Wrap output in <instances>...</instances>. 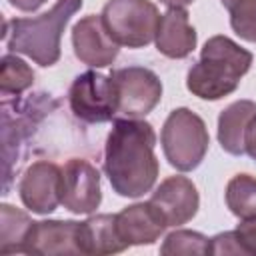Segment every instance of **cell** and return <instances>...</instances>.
<instances>
[{
	"mask_svg": "<svg viewBox=\"0 0 256 256\" xmlns=\"http://www.w3.org/2000/svg\"><path fill=\"white\" fill-rule=\"evenodd\" d=\"M78 224L80 222H74V220L34 222L24 244V254H40V256L80 254L78 242H76Z\"/></svg>",
	"mask_w": 256,
	"mask_h": 256,
	"instance_id": "cell-13",
	"label": "cell"
},
{
	"mask_svg": "<svg viewBox=\"0 0 256 256\" xmlns=\"http://www.w3.org/2000/svg\"><path fill=\"white\" fill-rule=\"evenodd\" d=\"M110 78L116 84L118 114L122 118H144L162 100V82L150 68H114Z\"/></svg>",
	"mask_w": 256,
	"mask_h": 256,
	"instance_id": "cell-7",
	"label": "cell"
},
{
	"mask_svg": "<svg viewBox=\"0 0 256 256\" xmlns=\"http://www.w3.org/2000/svg\"><path fill=\"white\" fill-rule=\"evenodd\" d=\"M252 62V52L232 38L210 36L202 46L200 60L186 74V88L202 100H220L238 88Z\"/></svg>",
	"mask_w": 256,
	"mask_h": 256,
	"instance_id": "cell-2",
	"label": "cell"
},
{
	"mask_svg": "<svg viewBox=\"0 0 256 256\" xmlns=\"http://www.w3.org/2000/svg\"><path fill=\"white\" fill-rule=\"evenodd\" d=\"M230 12L232 30L246 42L256 44V0H220Z\"/></svg>",
	"mask_w": 256,
	"mask_h": 256,
	"instance_id": "cell-21",
	"label": "cell"
},
{
	"mask_svg": "<svg viewBox=\"0 0 256 256\" xmlns=\"http://www.w3.org/2000/svg\"><path fill=\"white\" fill-rule=\"evenodd\" d=\"M78 250L80 254L106 256L120 254L130 246L120 238L116 226V214H92L78 224Z\"/></svg>",
	"mask_w": 256,
	"mask_h": 256,
	"instance_id": "cell-15",
	"label": "cell"
},
{
	"mask_svg": "<svg viewBox=\"0 0 256 256\" xmlns=\"http://www.w3.org/2000/svg\"><path fill=\"white\" fill-rule=\"evenodd\" d=\"M68 104L72 114L86 124L110 122L118 114L116 84L110 76L96 70H86L72 80Z\"/></svg>",
	"mask_w": 256,
	"mask_h": 256,
	"instance_id": "cell-6",
	"label": "cell"
},
{
	"mask_svg": "<svg viewBox=\"0 0 256 256\" xmlns=\"http://www.w3.org/2000/svg\"><path fill=\"white\" fill-rule=\"evenodd\" d=\"M246 154L256 160V116L252 118L248 130H246Z\"/></svg>",
	"mask_w": 256,
	"mask_h": 256,
	"instance_id": "cell-24",
	"label": "cell"
},
{
	"mask_svg": "<svg viewBox=\"0 0 256 256\" xmlns=\"http://www.w3.org/2000/svg\"><path fill=\"white\" fill-rule=\"evenodd\" d=\"M82 4L84 0H56V4L40 16L6 20L2 38L6 40L8 52L24 54L42 68L54 66L62 54V32Z\"/></svg>",
	"mask_w": 256,
	"mask_h": 256,
	"instance_id": "cell-3",
	"label": "cell"
},
{
	"mask_svg": "<svg viewBox=\"0 0 256 256\" xmlns=\"http://www.w3.org/2000/svg\"><path fill=\"white\" fill-rule=\"evenodd\" d=\"M256 116V102L236 100L218 116V144L232 156L246 154V130Z\"/></svg>",
	"mask_w": 256,
	"mask_h": 256,
	"instance_id": "cell-16",
	"label": "cell"
},
{
	"mask_svg": "<svg viewBox=\"0 0 256 256\" xmlns=\"http://www.w3.org/2000/svg\"><path fill=\"white\" fill-rule=\"evenodd\" d=\"M234 230L238 234V240L246 248L248 256H256V218L240 220V224Z\"/></svg>",
	"mask_w": 256,
	"mask_h": 256,
	"instance_id": "cell-23",
	"label": "cell"
},
{
	"mask_svg": "<svg viewBox=\"0 0 256 256\" xmlns=\"http://www.w3.org/2000/svg\"><path fill=\"white\" fill-rule=\"evenodd\" d=\"M34 84V70L14 52H8L0 60V94L4 98L20 96Z\"/></svg>",
	"mask_w": 256,
	"mask_h": 256,
	"instance_id": "cell-19",
	"label": "cell"
},
{
	"mask_svg": "<svg viewBox=\"0 0 256 256\" xmlns=\"http://www.w3.org/2000/svg\"><path fill=\"white\" fill-rule=\"evenodd\" d=\"M208 254H212V256H228V254L248 256L246 248L238 240L236 230H228V232H220V234L212 236L210 238V252Z\"/></svg>",
	"mask_w": 256,
	"mask_h": 256,
	"instance_id": "cell-22",
	"label": "cell"
},
{
	"mask_svg": "<svg viewBox=\"0 0 256 256\" xmlns=\"http://www.w3.org/2000/svg\"><path fill=\"white\" fill-rule=\"evenodd\" d=\"M100 16L118 46L144 48L154 42L162 14L150 0H108Z\"/></svg>",
	"mask_w": 256,
	"mask_h": 256,
	"instance_id": "cell-5",
	"label": "cell"
},
{
	"mask_svg": "<svg viewBox=\"0 0 256 256\" xmlns=\"http://www.w3.org/2000/svg\"><path fill=\"white\" fill-rule=\"evenodd\" d=\"M74 56L90 68L112 66L118 58V44L108 34L100 14H88L72 26Z\"/></svg>",
	"mask_w": 256,
	"mask_h": 256,
	"instance_id": "cell-10",
	"label": "cell"
},
{
	"mask_svg": "<svg viewBox=\"0 0 256 256\" xmlns=\"http://www.w3.org/2000/svg\"><path fill=\"white\" fill-rule=\"evenodd\" d=\"M156 132L142 118H118L104 146V174L122 198H140L156 184L160 166L154 154Z\"/></svg>",
	"mask_w": 256,
	"mask_h": 256,
	"instance_id": "cell-1",
	"label": "cell"
},
{
	"mask_svg": "<svg viewBox=\"0 0 256 256\" xmlns=\"http://www.w3.org/2000/svg\"><path fill=\"white\" fill-rule=\"evenodd\" d=\"M34 220L10 204H0V252L18 254L24 252V244Z\"/></svg>",
	"mask_w": 256,
	"mask_h": 256,
	"instance_id": "cell-17",
	"label": "cell"
},
{
	"mask_svg": "<svg viewBox=\"0 0 256 256\" xmlns=\"http://www.w3.org/2000/svg\"><path fill=\"white\" fill-rule=\"evenodd\" d=\"M164 6H168V8H186L188 4H192L194 0H160Z\"/></svg>",
	"mask_w": 256,
	"mask_h": 256,
	"instance_id": "cell-26",
	"label": "cell"
},
{
	"mask_svg": "<svg viewBox=\"0 0 256 256\" xmlns=\"http://www.w3.org/2000/svg\"><path fill=\"white\" fill-rule=\"evenodd\" d=\"M44 2H46V0H8L10 6H14V8L22 10V12H34V10H38Z\"/></svg>",
	"mask_w": 256,
	"mask_h": 256,
	"instance_id": "cell-25",
	"label": "cell"
},
{
	"mask_svg": "<svg viewBox=\"0 0 256 256\" xmlns=\"http://www.w3.org/2000/svg\"><path fill=\"white\" fill-rule=\"evenodd\" d=\"M160 144L172 168L192 172L202 164L210 146L206 122L190 108H174L164 120Z\"/></svg>",
	"mask_w": 256,
	"mask_h": 256,
	"instance_id": "cell-4",
	"label": "cell"
},
{
	"mask_svg": "<svg viewBox=\"0 0 256 256\" xmlns=\"http://www.w3.org/2000/svg\"><path fill=\"white\" fill-rule=\"evenodd\" d=\"M226 206L228 210L240 218H256V178L250 174H236L226 184Z\"/></svg>",
	"mask_w": 256,
	"mask_h": 256,
	"instance_id": "cell-18",
	"label": "cell"
},
{
	"mask_svg": "<svg viewBox=\"0 0 256 256\" xmlns=\"http://www.w3.org/2000/svg\"><path fill=\"white\" fill-rule=\"evenodd\" d=\"M60 186H62V168L48 160L32 162L20 182L18 194L22 204L34 214H50L58 208L60 202Z\"/></svg>",
	"mask_w": 256,
	"mask_h": 256,
	"instance_id": "cell-9",
	"label": "cell"
},
{
	"mask_svg": "<svg viewBox=\"0 0 256 256\" xmlns=\"http://www.w3.org/2000/svg\"><path fill=\"white\" fill-rule=\"evenodd\" d=\"M198 36L194 26L190 24L186 8H168L160 16V24L156 30V50L172 60L188 58L196 48Z\"/></svg>",
	"mask_w": 256,
	"mask_h": 256,
	"instance_id": "cell-14",
	"label": "cell"
},
{
	"mask_svg": "<svg viewBox=\"0 0 256 256\" xmlns=\"http://www.w3.org/2000/svg\"><path fill=\"white\" fill-rule=\"evenodd\" d=\"M120 238L128 246H150L168 228V222L154 202H136L116 214Z\"/></svg>",
	"mask_w": 256,
	"mask_h": 256,
	"instance_id": "cell-12",
	"label": "cell"
},
{
	"mask_svg": "<svg viewBox=\"0 0 256 256\" xmlns=\"http://www.w3.org/2000/svg\"><path fill=\"white\" fill-rule=\"evenodd\" d=\"M208 252H210V238L204 236L202 232L186 230V228H176L174 232H170L160 246V254L164 256H190V254L206 256Z\"/></svg>",
	"mask_w": 256,
	"mask_h": 256,
	"instance_id": "cell-20",
	"label": "cell"
},
{
	"mask_svg": "<svg viewBox=\"0 0 256 256\" xmlns=\"http://www.w3.org/2000/svg\"><path fill=\"white\" fill-rule=\"evenodd\" d=\"M160 212L164 214L168 226L178 228L190 222L200 208V194L196 184L186 176H168L156 186L150 196Z\"/></svg>",
	"mask_w": 256,
	"mask_h": 256,
	"instance_id": "cell-11",
	"label": "cell"
},
{
	"mask_svg": "<svg viewBox=\"0 0 256 256\" xmlns=\"http://www.w3.org/2000/svg\"><path fill=\"white\" fill-rule=\"evenodd\" d=\"M60 202L72 214H94L102 202L98 168L84 158H70L62 166Z\"/></svg>",
	"mask_w": 256,
	"mask_h": 256,
	"instance_id": "cell-8",
	"label": "cell"
}]
</instances>
